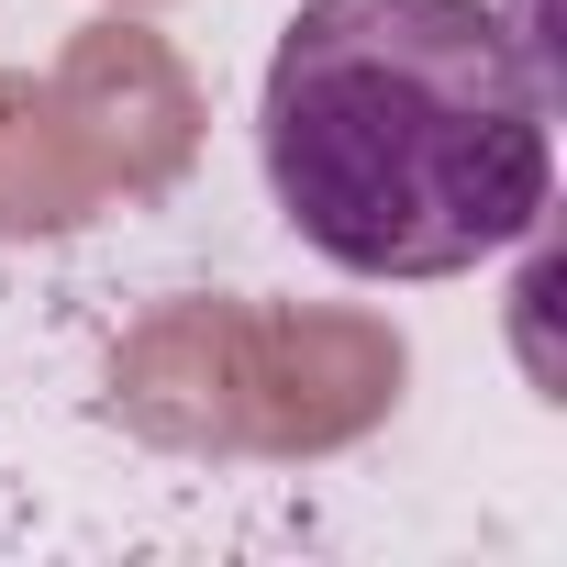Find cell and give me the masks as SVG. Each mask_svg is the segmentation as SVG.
<instances>
[{
    "label": "cell",
    "mask_w": 567,
    "mask_h": 567,
    "mask_svg": "<svg viewBox=\"0 0 567 567\" xmlns=\"http://www.w3.org/2000/svg\"><path fill=\"white\" fill-rule=\"evenodd\" d=\"M256 156L346 278H467L556 200L545 79L489 0H301L256 90Z\"/></svg>",
    "instance_id": "cell-1"
},
{
    "label": "cell",
    "mask_w": 567,
    "mask_h": 567,
    "mask_svg": "<svg viewBox=\"0 0 567 567\" xmlns=\"http://www.w3.org/2000/svg\"><path fill=\"white\" fill-rule=\"evenodd\" d=\"M45 90H56V112L79 123L90 167L112 178V200H156V189H178L189 156H200V134H212V101H200L189 56H178L145 12H101V23H79V34L56 45Z\"/></svg>",
    "instance_id": "cell-3"
},
{
    "label": "cell",
    "mask_w": 567,
    "mask_h": 567,
    "mask_svg": "<svg viewBox=\"0 0 567 567\" xmlns=\"http://www.w3.org/2000/svg\"><path fill=\"white\" fill-rule=\"evenodd\" d=\"M101 212H112V178L90 167V145L56 112V90L34 68H0V245L79 234Z\"/></svg>",
    "instance_id": "cell-4"
},
{
    "label": "cell",
    "mask_w": 567,
    "mask_h": 567,
    "mask_svg": "<svg viewBox=\"0 0 567 567\" xmlns=\"http://www.w3.org/2000/svg\"><path fill=\"white\" fill-rule=\"evenodd\" d=\"M412 390V346L379 312L334 301H256L189 290L156 301L112 346V423L156 456H234V467H312L368 445Z\"/></svg>",
    "instance_id": "cell-2"
},
{
    "label": "cell",
    "mask_w": 567,
    "mask_h": 567,
    "mask_svg": "<svg viewBox=\"0 0 567 567\" xmlns=\"http://www.w3.org/2000/svg\"><path fill=\"white\" fill-rule=\"evenodd\" d=\"M101 12H156V0H101Z\"/></svg>",
    "instance_id": "cell-5"
}]
</instances>
